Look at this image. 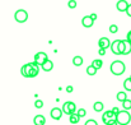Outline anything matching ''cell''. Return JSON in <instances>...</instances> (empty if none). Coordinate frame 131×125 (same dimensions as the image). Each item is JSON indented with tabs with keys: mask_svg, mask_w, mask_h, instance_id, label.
I'll use <instances>...</instances> for the list:
<instances>
[{
	"mask_svg": "<svg viewBox=\"0 0 131 125\" xmlns=\"http://www.w3.org/2000/svg\"><path fill=\"white\" fill-rule=\"evenodd\" d=\"M110 70H111V73H112L113 75H121V74L125 73V70H126V65H125L122 61L116 60V61H113V63L111 64Z\"/></svg>",
	"mask_w": 131,
	"mask_h": 125,
	"instance_id": "6da1fadb",
	"label": "cell"
},
{
	"mask_svg": "<svg viewBox=\"0 0 131 125\" xmlns=\"http://www.w3.org/2000/svg\"><path fill=\"white\" fill-rule=\"evenodd\" d=\"M116 120H117L118 125H127L131 121L130 112H129V111H126V110L120 111V112H118V115L116 116Z\"/></svg>",
	"mask_w": 131,
	"mask_h": 125,
	"instance_id": "7a4b0ae2",
	"label": "cell"
},
{
	"mask_svg": "<svg viewBox=\"0 0 131 125\" xmlns=\"http://www.w3.org/2000/svg\"><path fill=\"white\" fill-rule=\"evenodd\" d=\"M62 112L66 114V115H73L77 112V105L71 101H66L64 105H62Z\"/></svg>",
	"mask_w": 131,
	"mask_h": 125,
	"instance_id": "3957f363",
	"label": "cell"
},
{
	"mask_svg": "<svg viewBox=\"0 0 131 125\" xmlns=\"http://www.w3.org/2000/svg\"><path fill=\"white\" fill-rule=\"evenodd\" d=\"M14 18H15V21H17L18 23H24V22H27V19H28V13H27L24 9H19V10L15 12Z\"/></svg>",
	"mask_w": 131,
	"mask_h": 125,
	"instance_id": "277c9868",
	"label": "cell"
},
{
	"mask_svg": "<svg viewBox=\"0 0 131 125\" xmlns=\"http://www.w3.org/2000/svg\"><path fill=\"white\" fill-rule=\"evenodd\" d=\"M47 60H48V57H47V54H46V52H42V51H41V52H37V54L35 55V63H36L37 65H40V66L43 64L45 61H47Z\"/></svg>",
	"mask_w": 131,
	"mask_h": 125,
	"instance_id": "5b68a950",
	"label": "cell"
},
{
	"mask_svg": "<svg viewBox=\"0 0 131 125\" xmlns=\"http://www.w3.org/2000/svg\"><path fill=\"white\" fill-rule=\"evenodd\" d=\"M62 110L60 109V107H53L51 111H50V115H51V118L53 119V120H60L61 119V116H62Z\"/></svg>",
	"mask_w": 131,
	"mask_h": 125,
	"instance_id": "8992f818",
	"label": "cell"
},
{
	"mask_svg": "<svg viewBox=\"0 0 131 125\" xmlns=\"http://www.w3.org/2000/svg\"><path fill=\"white\" fill-rule=\"evenodd\" d=\"M31 70H32V63H28V64H26V65L22 66L20 73H22L23 77H26V78H31Z\"/></svg>",
	"mask_w": 131,
	"mask_h": 125,
	"instance_id": "52a82bcc",
	"label": "cell"
},
{
	"mask_svg": "<svg viewBox=\"0 0 131 125\" xmlns=\"http://www.w3.org/2000/svg\"><path fill=\"white\" fill-rule=\"evenodd\" d=\"M116 119V115L110 110V111H106V112H103V116H102V120H103V123L104 124H107L108 121H111V120H115Z\"/></svg>",
	"mask_w": 131,
	"mask_h": 125,
	"instance_id": "ba28073f",
	"label": "cell"
},
{
	"mask_svg": "<svg viewBox=\"0 0 131 125\" xmlns=\"http://www.w3.org/2000/svg\"><path fill=\"white\" fill-rule=\"evenodd\" d=\"M127 6H129V3H127L126 0H118L117 4H116V8H117L118 12H125V13H126Z\"/></svg>",
	"mask_w": 131,
	"mask_h": 125,
	"instance_id": "9c48e42d",
	"label": "cell"
},
{
	"mask_svg": "<svg viewBox=\"0 0 131 125\" xmlns=\"http://www.w3.org/2000/svg\"><path fill=\"white\" fill-rule=\"evenodd\" d=\"M82 24H83V27H85V28H90V27H93L94 21L92 19L90 15H85V17H83V19H82Z\"/></svg>",
	"mask_w": 131,
	"mask_h": 125,
	"instance_id": "30bf717a",
	"label": "cell"
},
{
	"mask_svg": "<svg viewBox=\"0 0 131 125\" xmlns=\"http://www.w3.org/2000/svg\"><path fill=\"white\" fill-rule=\"evenodd\" d=\"M98 46H99V49H108L110 46H111V41L107 39V37H101L99 39V41H98Z\"/></svg>",
	"mask_w": 131,
	"mask_h": 125,
	"instance_id": "8fae6325",
	"label": "cell"
},
{
	"mask_svg": "<svg viewBox=\"0 0 131 125\" xmlns=\"http://www.w3.org/2000/svg\"><path fill=\"white\" fill-rule=\"evenodd\" d=\"M120 41H121V40H115L113 42H111V46H110V49H111V51H112L115 55H120V50H118Z\"/></svg>",
	"mask_w": 131,
	"mask_h": 125,
	"instance_id": "7c38bea8",
	"label": "cell"
},
{
	"mask_svg": "<svg viewBox=\"0 0 131 125\" xmlns=\"http://www.w3.org/2000/svg\"><path fill=\"white\" fill-rule=\"evenodd\" d=\"M41 68H42V70L45 72H51L52 69H53V63H52V60H47V61H45L43 64L41 65Z\"/></svg>",
	"mask_w": 131,
	"mask_h": 125,
	"instance_id": "4fadbf2b",
	"label": "cell"
},
{
	"mask_svg": "<svg viewBox=\"0 0 131 125\" xmlns=\"http://www.w3.org/2000/svg\"><path fill=\"white\" fill-rule=\"evenodd\" d=\"M33 123H35V125H45L46 124V118L43 115H36L33 118Z\"/></svg>",
	"mask_w": 131,
	"mask_h": 125,
	"instance_id": "5bb4252c",
	"label": "cell"
},
{
	"mask_svg": "<svg viewBox=\"0 0 131 125\" xmlns=\"http://www.w3.org/2000/svg\"><path fill=\"white\" fill-rule=\"evenodd\" d=\"M83 57L80 56V55H77V56H74L73 57V64L75 65V66H80V65H83Z\"/></svg>",
	"mask_w": 131,
	"mask_h": 125,
	"instance_id": "9a60e30c",
	"label": "cell"
},
{
	"mask_svg": "<svg viewBox=\"0 0 131 125\" xmlns=\"http://www.w3.org/2000/svg\"><path fill=\"white\" fill-rule=\"evenodd\" d=\"M93 109H94V111H97V112H101V111H103V109H104V105L102 103V102H95L94 105H93Z\"/></svg>",
	"mask_w": 131,
	"mask_h": 125,
	"instance_id": "2e32d148",
	"label": "cell"
},
{
	"mask_svg": "<svg viewBox=\"0 0 131 125\" xmlns=\"http://www.w3.org/2000/svg\"><path fill=\"white\" fill-rule=\"evenodd\" d=\"M92 65H93V66H94V68L98 70V69H101V68H102V65H103V61H102L101 59H95V60H93V61H92Z\"/></svg>",
	"mask_w": 131,
	"mask_h": 125,
	"instance_id": "e0dca14e",
	"label": "cell"
},
{
	"mask_svg": "<svg viewBox=\"0 0 131 125\" xmlns=\"http://www.w3.org/2000/svg\"><path fill=\"white\" fill-rule=\"evenodd\" d=\"M79 120H80V118H79L77 114H73V115H70V116H69V121H70L71 124H78V123H79Z\"/></svg>",
	"mask_w": 131,
	"mask_h": 125,
	"instance_id": "ac0fdd59",
	"label": "cell"
},
{
	"mask_svg": "<svg viewBox=\"0 0 131 125\" xmlns=\"http://www.w3.org/2000/svg\"><path fill=\"white\" fill-rule=\"evenodd\" d=\"M116 97H117V100H118L120 102H124L125 100H127V94H126V92H118Z\"/></svg>",
	"mask_w": 131,
	"mask_h": 125,
	"instance_id": "d6986e66",
	"label": "cell"
},
{
	"mask_svg": "<svg viewBox=\"0 0 131 125\" xmlns=\"http://www.w3.org/2000/svg\"><path fill=\"white\" fill-rule=\"evenodd\" d=\"M124 88H125L126 91L131 92V75L127 78V79H125V82H124Z\"/></svg>",
	"mask_w": 131,
	"mask_h": 125,
	"instance_id": "ffe728a7",
	"label": "cell"
},
{
	"mask_svg": "<svg viewBox=\"0 0 131 125\" xmlns=\"http://www.w3.org/2000/svg\"><path fill=\"white\" fill-rule=\"evenodd\" d=\"M125 42V52H124V55H129L131 52V43L127 40H124Z\"/></svg>",
	"mask_w": 131,
	"mask_h": 125,
	"instance_id": "44dd1931",
	"label": "cell"
},
{
	"mask_svg": "<svg viewBox=\"0 0 131 125\" xmlns=\"http://www.w3.org/2000/svg\"><path fill=\"white\" fill-rule=\"evenodd\" d=\"M87 74L88 75H95V74H97V69H95L93 65H89L87 68Z\"/></svg>",
	"mask_w": 131,
	"mask_h": 125,
	"instance_id": "7402d4cb",
	"label": "cell"
},
{
	"mask_svg": "<svg viewBox=\"0 0 131 125\" xmlns=\"http://www.w3.org/2000/svg\"><path fill=\"white\" fill-rule=\"evenodd\" d=\"M122 107H124V110H126V111H129L131 109V100H125L124 102H122Z\"/></svg>",
	"mask_w": 131,
	"mask_h": 125,
	"instance_id": "603a6c76",
	"label": "cell"
},
{
	"mask_svg": "<svg viewBox=\"0 0 131 125\" xmlns=\"http://www.w3.org/2000/svg\"><path fill=\"white\" fill-rule=\"evenodd\" d=\"M118 50H120V55H124V52H125V42H124V40H121V41H120Z\"/></svg>",
	"mask_w": 131,
	"mask_h": 125,
	"instance_id": "cb8c5ba5",
	"label": "cell"
},
{
	"mask_svg": "<svg viewBox=\"0 0 131 125\" xmlns=\"http://www.w3.org/2000/svg\"><path fill=\"white\" fill-rule=\"evenodd\" d=\"M77 115H78L79 118H84V116L87 115V111H85L84 109H79V110L77 111Z\"/></svg>",
	"mask_w": 131,
	"mask_h": 125,
	"instance_id": "d4e9b609",
	"label": "cell"
},
{
	"mask_svg": "<svg viewBox=\"0 0 131 125\" xmlns=\"http://www.w3.org/2000/svg\"><path fill=\"white\" fill-rule=\"evenodd\" d=\"M117 31H118L117 24H111V26H110V32H111V33H117Z\"/></svg>",
	"mask_w": 131,
	"mask_h": 125,
	"instance_id": "484cf974",
	"label": "cell"
},
{
	"mask_svg": "<svg viewBox=\"0 0 131 125\" xmlns=\"http://www.w3.org/2000/svg\"><path fill=\"white\" fill-rule=\"evenodd\" d=\"M68 6H69L70 9H74V8H77V1H75V0H69V3H68Z\"/></svg>",
	"mask_w": 131,
	"mask_h": 125,
	"instance_id": "4316f807",
	"label": "cell"
},
{
	"mask_svg": "<svg viewBox=\"0 0 131 125\" xmlns=\"http://www.w3.org/2000/svg\"><path fill=\"white\" fill-rule=\"evenodd\" d=\"M35 106H36L37 109H42V107H43V101H42V100H37V101L35 102Z\"/></svg>",
	"mask_w": 131,
	"mask_h": 125,
	"instance_id": "83f0119b",
	"label": "cell"
},
{
	"mask_svg": "<svg viewBox=\"0 0 131 125\" xmlns=\"http://www.w3.org/2000/svg\"><path fill=\"white\" fill-rule=\"evenodd\" d=\"M84 125H98V124H97V121H95V120L90 119V120H88V121H87V123H85Z\"/></svg>",
	"mask_w": 131,
	"mask_h": 125,
	"instance_id": "f1b7e54d",
	"label": "cell"
},
{
	"mask_svg": "<svg viewBox=\"0 0 131 125\" xmlns=\"http://www.w3.org/2000/svg\"><path fill=\"white\" fill-rule=\"evenodd\" d=\"M111 111H112V112H113V114H115L116 116H117V115H118V112H120V110H118V107H113V109H112Z\"/></svg>",
	"mask_w": 131,
	"mask_h": 125,
	"instance_id": "f546056e",
	"label": "cell"
},
{
	"mask_svg": "<svg viewBox=\"0 0 131 125\" xmlns=\"http://www.w3.org/2000/svg\"><path fill=\"white\" fill-rule=\"evenodd\" d=\"M106 125H118V123H117V120L115 119V120H111V121H108Z\"/></svg>",
	"mask_w": 131,
	"mask_h": 125,
	"instance_id": "4dcf8cb0",
	"label": "cell"
},
{
	"mask_svg": "<svg viewBox=\"0 0 131 125\" xmlns=\"http://www.w3.org/2000/svg\"><path fill=\"white\" fill-rule=\"evenodd\" d=\"M98 54H99L101 56H103V55H106V50H104V49H99V50H98Z\"/></svg>",
	"mask_w": 131,
	"mask_h": 125,
	"instance_id": "1f68e13d",
	"label": "cell"
},
{
	"mask_svg": "<svg viewBox=\"0 0 131 125\" xmlns=\"http://www.w3.org/2000/svg\"><path fill=\"white\" fill-rule=\"evenodd\" d=\"M73 91H74L73 85H68V87H66V92H68V93H71Z\"/></svg>",
	"mask_w": 131,
	"mask_h": 125,
	"instance_id": "d6a6232c",
	"label": "cell"
},
{
	"mask_svg": "<svg viewBox=\"0 0 131 125\" xmlns=\"http://www.w3.org/2000/svg\"><path fill=\"white\" fill-rule=\"evenodd\" d=\"M126 14L129 15L131 18V4H129V6H127V10H126Z\"/></svg>",
	"mask_w": 131,
	"mask_h": 125,
	"instance_id": "836d02e7",
	"label": "cell"
},
{
	"mask_svg": "<svg viewBox=\"0 0 131 125\" xmlns=\"http://www.w3.org/2000/svg\"><path fill=\"white\" fill-rule=\"evenodd\" d=\"M126 40L131 43V31H129V33H127V36H126Z\"/></svg>",
	"mask_w": 131,
	"mask_h": 125,
	"instance_id": "e575fe53",
	"label": "cell"
},
{
	"mask_svg": "<svg viewBox=\"0 0 131 125\" xmlns=\"http://www.w3.org/2000/svg\"><path fill=\"white\" fill-rule=\"evenodd\" d=\"M90 17H92V19H93V21H95V19H97V15H95L94 13H93V14H90Z\"/></svg>",
	"mask_w": 131,
	"mask_h": 125,
	"instance_id": "d590c367",
	"label": "cell"
}]
</instances>
